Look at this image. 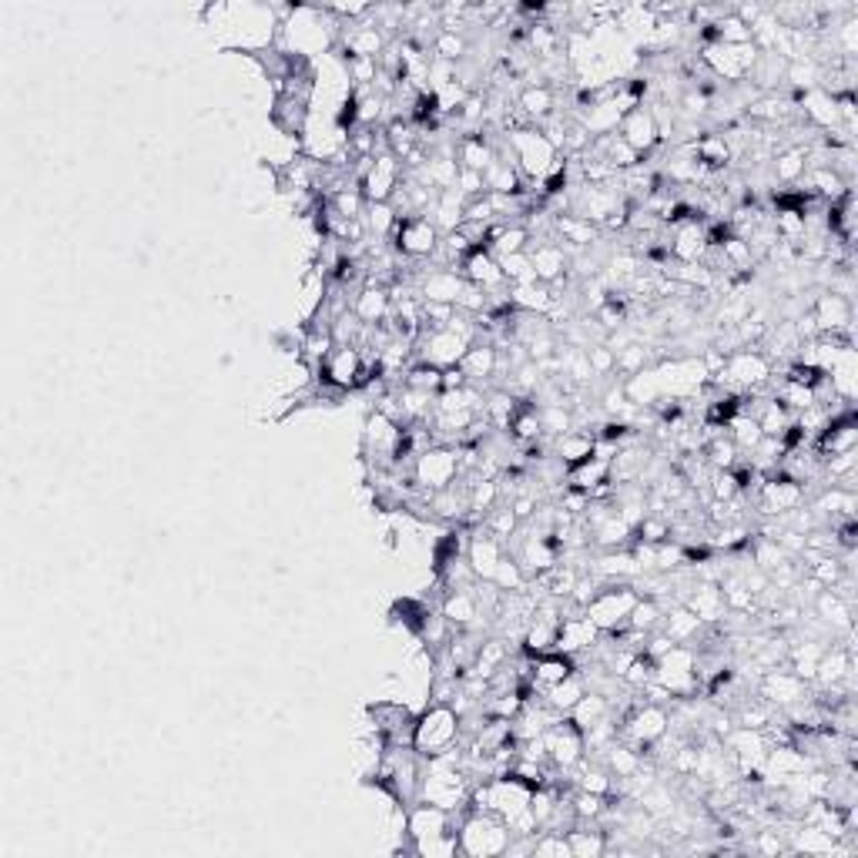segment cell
Instances as JSON below:
<instances>
[{"label": "cell", "instance_id": "cell-1", "mask_svg": "<svg viewBox=\"0 0 858 858\" xmlns=\"http://www.w3.org/2000/svg\"><path fill=\"white\" fill-rule=\"evenodd\" d=\"M460 852L473 855V858H493V855H507V848L513 842L507 822L493 812H473V805L466 802L460 808Z\"/></svg>", "mask_w": 858, "mask_h": 858}, {"label": "cell", "instance_id": "cell-29", "mask_svg": "<svg viewBox=\"0 0 858 858\" xmlns=\"http://www.w3.org/2000/svg\"><path fill=\"white\" fill-rule=\"evenodd\" d=\"M554 456L567 466V470H574V466L587 463L590 456H594V436L580 433V429H570V433L554 440Z\"/></svg>", "mask_w": 858, "mask_h": 858}, {"label": "cell", "instance_id": "cell-2", "mask_svg": "<svg viewBox=\"0 0 858 858\" xmlns=\"http://www.w3.org/2000/svg\"><path fill=\"white\" fill-rule=\"evenodd\" d=\"M510 155H513V165H517V171L523 178L530 181V185H540L543 178L554 171L560 161V151L554 148V141H550L537 125H527V128H513L510 138Z\"/></svg>", "mask_w": 858, "mask_h": 858}, {"label": "cell", "instance_id": "cell-23", "mask_svg": "<svg viewBox=\"0 0 858 858\" xmlns=\"http://www.w3.org/2000/svg\"><path fill=\"white\" fill-rule=\"evenodd\" d=\"M570 674H577V661L564 651H547L533 657V684H537V691L554 688V684L570 678Z\"/></svg>", "mask_w": 858, "mask_h": 858}, {"label": "cell", "instance_id": "cell-22", "mask_svg": "<svg viewBox=\"0 0 858 858\" xmlns=\"http://www.w3.org/2000/svg\"><path fill=\"white\" fill-rule=\"evenodd\" d=\"M383 51H386V34L376 24H352L342 34V54L346 57H373V61H379Z\"/></svg>", "mask_w": 858, "mask_h": 858}, {"label": "cell", "instance_id": "cell-41", "mask_svg": "<svg viewBox=\"0 0 858 858\" xmlns=\"http://www.w3.org/2000/svg\"><path fill=\"white\" fill-rule=\"evenodd\" d=\"M728 436L734 440L738 450H755V446L765 440V433H761L755 416H734L728 423Z\"/></svg>", "mask_w": 858, "mask_h": 858}, {"label": "cell", "instance_id": "cell-11", "mask_svg": "<svg viewBox=\"0 0 858 858\" xmlns=\"http://www.w3.org/2000/svg\"><path fill=\"white\" fill-rule=\"evenodd\" d=\"M758 694H761V701L771 704V708H791V704H802V701L812 698L808 681L798 678L791 667H771V671L761 674Z\"/></svg>", "mask_w": 858, "mask_h": 858}, {"label": "cell", "instance_id": "cell-42", "mask_svg": "<svg viewBox=\"0 0 858 858\" xmlns=\"http://www.w3.org/2000/svg\"><path fill=\"white\" fill-rule=\"evenodd\" d=\"M537 413H540V429H543V433L564 436V433H570V429H574V423H570V413L564 409V403H550V406L537 409Z\"/></svg>", "mask_w": 858, "mask_h": 858}, {"label": "cell", "instance_id": "cell-17", "mask_svg": "<svg viewBox=\"0 0 858 858\" xmlns=\"http://www.w3.org/2000/svg\"><path fill=\"white\" fill-rule=\"evenodd\" d=\"M527 259H530V269L537 275L540 282H560L567 275V252L554 245L550 238H537L533 245H527Z\"/></svg>", "mask_w": 858, "mask_h": 858}, {"label": "cell", "instance_id": "cell-15", "mask_svg": "<svg viewBox=\"0 0 858 858\" xmlns=\"http://www.w3.org/2000/svg\"><path fill=\"white\" fill-rule=\"evenodd\" d=\"M503 557H507L503 554V543L486 530H476L473 540L466 543V564L473 567L476 580H493Z\"/></svg>", "mask_w": 858, "mask_h": 858}, {"label": "cell", "instance_id": "cell-21", "mask_svg": "<svg viewBox=\"0 0 858 858\" xmlns=\"http://www.w3.org/2000/svg\"><path fill=\"white\" fill-rule=\"evenodd\" d=\"M389 309H393V292L383 289V285H362L356 302H352V312L362 326H383Z\"/></svg>", "mask_w": 858, "mask_h": 858}, {"label": "cell", "instance_id": "cell-10", "mask_svg": "<svg viewBox=\"0 0 858 858\" xmlns=\"http://www.w3.org/2000/svg\"><path fill=\"white\" fill-rule=\"evenodd\" d=\"M362 366H366V359H362V352L356 346H336L316 373L322 379V386L336 389V393H349L359 383Z\"/></svg>", "mask_w": 858, "mask_h": 858}, {"label": "cell", "instance_id": "cell-40", "mask_svg": "<svg viewBox=\"0 0 858 858\" xmlns=\"http://www.w3.org/2000/svg\"><path fill=\"white\" fill-rule=\"evenodd\" d=\"M396 222H399V215H396V208L389 205V202L366 205V212H362V225H366V232L376 235V238H389V235H393Z\"/></svg>", "mask_w": 858, "mask_h": 858}, {"label": "cell", "instance_id": "cell-4", "mask_svg": "<svg viewBox=\"0 0 858 858\" xmlns=\"http://www.w3.org/2000/svg\"><path fill=\"white\" fill-rule=\"evenodd\" d=\"M637 597L641 594L631 584H600V590L584 607V614L600 627V634H614L627 627V617H631Z\"/></svg>", "mask_w": 858, "mask_h": 858}, {"label": "cell", "instance_id": "cell-33", "mask_svg": "<svg viewBox=\"0 0 858 858\" xmlns=\"http://www.w3.org/2000/svg\"><path fill=\"white\" fill-rule=\"evenodd\" d=\"M825 654V644L822 641H802V644H791L788 647V667L798 674L802 681L812 684L815 681V671H818V661Z\"/></svg>", "mask_w": 858, "mask_h": 858}, {"label": "cell", "instance_id": "cell-28", "mask_svg": "<svg viewBox=\"0 0 858 858\" xmlns=\"http://www.w3.org/2000/svg\"><path fill=\"white\" fill-rule=\"evenodd\" d=\"M440 610L446 614V621L453 627H473L476 617H480V604H476V594L473 587H460V590H446L443 594V604Z\"/></svg>", "mask_w": 858, "mask_h": 858}, {"label": "cell", "instance_id": "cell-9", "mask_svg": "<svg viewBox=\"0 0 858 858\" xmlns=\"http://www.w3.org/2000/svg\"><path fill=\"white\" fill-rule=\"evenodd\" d=\"M758 61L755 44H708L704 47V64L714 71V78L745 81Z\"/></svg>", "mask_w": 858, "mask_h": 858}, {"label": "cell", "instance_id": "cell-44", "mask_svg": "<svg viewBox=\"0 0 858 858\" xmlns=\"http://www.w3.org/2000/svg\"><path fill=\"white\" fill-rule=\"evenodd\" d=\"M718 252L724 255V262H728L731 269H751V262H755V252H751V245L745 242V238H738V235H731Z\"/></svg>", "mask_w": 858, "mask_h": 858}, {"label": "cell", "instance_id": "cell-16", "mask_svg": "<svg viewBox=\"0 0 858 858\" xmlns=\"http://www.w3.org/2000/svg\"><path fill=\"white\" fill-rule=\"evenodd\" d=\"M617 131H621V141H627V145H631L641 158L657 145V141H661V135H657L654 111L644 108V104H641V108H634V111H627Z\"/></svg>", "mask_w": 858, "mask_h": 858}, {"label": "cell", "instance_id": "cell-14", "mask_svg": "<svg viewBox=\"0 0 858 858\" xmlns=\"http://www.w3.org/2000/svg\"><path fill=\"white\" fill-rule=\"evenodd\" d=\"M812 316L818 326V336H835V332L852 329V302L842 292H825L822 299L812 305Z\"/></svg>", "mask_w": 858, "mask_h": 858}, {"label": "cell", "instance_id": "cell-3", "mask_svg": "<svg viewBox=\"0 0 858 858\" xmlns=\"http://www.w3.org/2000/svg\"><path fill=\"white\" fill-rule=\"evenodd\" d=\"M460 741V714L453 704L433 701L423 714H416L413 728V751L419 758H436L443 751H450Z\"/></svg>", "mask_w": 858, "mask_h": 858}, {"label": "cell", "instance_id": "cell-45", "mask_svg": "<svg viewBox=\"0 0 858 858\" xmlns=\"http://www.w3.org/2000/svg\"><path fill=\"white\" fill-rule=\"evenodd\" d=\"M433 51H436V57H440V61H446V64H460L463 57H466V41H463L460 34L440 31V37L433 41Z\"/></svg>", "mask_w": 858, "mask_h": 858}, {"label": "cell", "instance_id": "cell-18", "mask_svg": "<svg viewBox=\"0 0 858 858\" xmlns=\"http://www.w3.org/2000/svg\"><path fill=\"white\" fill-rule=\"evenodd\" d=\"M463 289H466V279L460 275V269H436V272H429L419 279V299L423 302L456 305Z\"/></svg>", "mask_w": 858, "mask_h": 858}, {"label": "cell", "instance_id": "cell-43", "mask_svg": "<svg viewBox=\"0 0 858 858\" xmlns=\"http://www.w3.org/2000/svg\"><path fill=\"white\" fill-rule=\"evenodd\" d=\"M533 858H570V845L564 832H543L533 838Z\"/></svg>", "mask_w": 858, "mask_h": 858}, {"label": "cell", "instance_id": "cell-36", "mask_svg": "<svg viewBox=\"0 0 858 858\" xmlns=\"http://www.w3.org/2000/svg\"><path fill=\"white\" fill-rule=\"evenodd\" d=\"M567 845H570V858H600L607 848V835L604 832H590V828H567Z\"/></svg>", "mask_w": 858, "mask_h": 858}, {"label": "cell", "instance_id": "cell-8", "mask_svg": "<svg viewBox=\"0 0 858 858\" xmlns=\"http://www.w3.org/2000/svg\"><path fill=\"white\" fill-rule=\"evenodd\" d=\"M393 252L406 255V259H429L440 249V228H436L429 218H399L393 235Z\"/></svg>", "mask_w": 858, "mask_h": 858}, {"label": "cell", "instance_id": "cell-7", "mask_svg": "<svg viewBox=\"0 0 858 858\" xmlns=\"http://www.w3.org/2000/svg\"><path fill=\"white\" fill-rule=\"evenodd\" d=\"M399 178H403V161L393 151H379L376 158H369V165L362 168L359 178V192L366 198V205L389 202L399 188Z\"/></svg>", "mask_w": 858, "mask_h": 858}, {"label": "cell", "instance_id": "cell-35", "mask_svg": "<svg viewBox=\"0 0 858 858\" xmlns=\"http://www.w3.org/2000/svg\"><path fill=\"white\" fill-rule=\"evenodd\" d=\"M493 158H497V151H493V145L483 135H466L460 141V168L480 171L483 175V171L493 165Z\"/></svg>", "mask_w": 858, "mask_h": 858}, {"label": "cell", "instance_id": "cell-32", "mask_svg": "<svg viewBox=\"0 0 858 858\" xmlns=\"http://www.w3.org/2000/svg\"><path fill=\"white\" fill-rule=\"evenodd\" d=\"M694 161L701 165V171H724L731 161V145L724 135H704L701 141H694Z\"/></svg>", "mask_w": 858, "mask_h": 858}, {"label": "cell", "instance_id": "cell-34", "mask_svg": "<svg viewBox=\"0 0 858 858\" xmlns=\"http://www.w3.org/2000/svg\"><path fill=\"white\" fill-rule=\"evenodd\" d=\"M838 838H832L825 828L818 825H802L798 832H791V852H805V855H832L838 852Z\"/></svg>", "mask_w": 858, "mask_h": 858}, {"label": "cell", "instance_id": "cell-12", "mask_svg": "<svg viewBox=\"0 0 858 858\" xmlns=\"http://www.w3.org/2000/svg\"><path fill=\"white\" fill-rule=\"evenodd\" d=\"M597 641H600V627L590 621L584 610H580L577 617H560L554 651H564V654H570V657H577V654H584V651H594Z\"/></svg>", "mask_w": 858, "mask_h": 858}, {"label": "cell", "instance_id": "cell-30", "mask_svg": "<svg viewBox=\"0 0 858 858\" xmlns=\"http://www.w3.org/2000/svg\"><path fill=\"white\" fill-rule=\"evenodd\" d=\"M584 694H587V681L580 678V671H577V674H570V678H564L560 684H554V688L543 691V701H547L557 714H570Z\"/></svg>", "mask_w": 858, "mask_h": 858}, {"label": "cell", "instance_id": "cell-13", "mask_svg": "<svg viewBox=\"0 0 858 858\" xmlns=\"http://www.w3.org/2000/svg\"><path fill=\"white\" fill-rule=\"evenodd\" d=\"M460 275L470 285H476V289H483V292H497V289L507 285L500 262L493 259L486 245H473V249L466 252V259L460 262Z\"/></svg>", "mask_w": 858, "mask_h": 858}, {"label": "cell", "instance_id": "cell-20", "mask_svg": "<svg viewBox=\"0 0 858 858\" xmlns=\"http://www.w3.org/2000/svg\"><path fill=\"white\" fill-rule=\"evenodd\" d=\"M460 369H463V376L470 379V386L490 383V379L497 376V369H500L497 346H493V342H473V346L466 349V356L460 359Z\"/></svg>", "mask_w": 858, "mask_h": 858}, {"label": "cell", "instance_id": "cell-6", "mask_svg": "<svg viewBox=\"0 0 858 858\" xmlns=\"http://www.w3.org/2000/svg\"><path fill=\"white\" fill-rule=\"evenodd\" d=\"M768 376H771L768 356H761L758 349H741L724 359V369L718 376H711V383L741 389V393H758V389L768 383Z\"/></svg>", "mask_w": 858, "mask_h": 858}, {"label": "cell", "instance_id": "cell-26", "mask_svg": "<svg viewBox=\"0 0 858 858\" xmlns=\"http://www.w3.org/2000/svg\"><path fill=\"white\" fill-rule=\"evenodd\" d=\"M815 610L822 617V624L832 627V631H852V600L835 594L832 587H822L815 594Z\"/></svg>", "mask_w": 858, "mask_h": 858}, {"label": "cell", "instance_id": "cell-19", "mask_svg": "<svg viewBox=\"0 0 858 858\" xmlns=\"http://www.w3.org/2000/svg\"><path fill=\"white\" fill-rule=\"evenodd\" d=\"M681 604L688 607L694 617H701L704 624H721L724 614H728V604H724V590H721V584H711V580H704V584H694L691 594L684 597Z\"/></svg>", "mask_w": 858, "mask_h": 858}, {"label": "cell", "instance_id": "cell-39", "mask_svg": "<svg viewBox=\"0 0 858 858\" xmlns=\"http://www.w3.org/2000/svg\"><path fill=\"white\" fill-rule=\"evenodd\" d=\"M805 168H808V151H805V148H785V151H778V158H775V181H781V185H795V181L805 175Z\"/></svg>", "mask_w": 858, "mask_h": 858}, {"label": "cell", "instance_id": "cell-31", "mask_svg": "<svg viewBox=\"0 0 858 858\" xmlns=\"http://www.w3.org/2000/svg\"><path fill=\"white\" fill-rule=\"evenodd\" d=\"M507 661H510L507 641H503V637H490V641H483L480 647H476V657H473V667H470V671L490 681L493 674H497Z\"/></svg>", "mask_w": 858, "mask_h": 858}, {"label": "cell", "instance_id": "cell-38", "mask_svg": "<svg viewBox=\"0 0 858 858\" xmlns=\"http://www.w3.org/2000/svg\"><path fill=\"white\" fill-rule=\"evenodd\" d=\"M554 232L564 238V242L577 245V249H587V245H594V238H597V225L587 222V218H580V215H560L554 222Z\"/></svg>", "mask_w": 858, "mask_h": 858}, {"label": "cell", "instance_id": "cell-48", "mask_svg": "<svg viewBox=\"0 0 858 858\" xmlns=\"http://www.w3.org/2000/svg\"><path fill=\"white\" fill-rule=\"evenodd\" d=\"M587 362H590V369H594V376L614 373V349H610V346H590L587 349Z\"/></svg>", "mask_w": 858, "mask_h": 858}, {"label": "cell", "instance_id": "cell-37", "mask_svg": "<svg viewBox=\"0 0 858 858\" xmlns=\"http://www.w3.org/2000/svg\"><path fill=\"white\" fill-rule=\"evenodd\" d=\"M520 111L527 114L530 121H547L554 114V91L547 84H533V88H523L520 91Z\"/></svg>", "mask_w": 858, "mask_h": 858}, {"label": "cell", "instance_id": "cell-46", "mask_svg": "<svg viewBox=\"0 0 858 858\" xmlns=\"http://www.w3.org/2000/svg\"><path fill=\"white\" fill-rule=\"evenodd\" d=\"M738 493H741V486H738V480H734L731 470H714L711 473V497L718 503L738 500Z\"/></svg>", "mask_w": 858, "mask_h": 858}, {"label": "cell", "instance_id": "cell-27", "mask_svg": "<svg viewBox=\"0 0 858 858\" xmlns=\"http://www.w3.org/2000/svg\"><path fill=\"white\" fill-rule=\"evenodd\" d=\"M530 228L527 225H493L490 228V242H486V249H490V255L493 259H507V255H520V252H527V245H530Z\"/></svg>", "mask_w": 858, "mask_h": 858}, {"label": "cell", "instance_id": "cell-24", "mask_svg": "<svg viewBox=\"0 0 858 858\" xmlns=\"http://www.w3.org/2000/svg\"><path fill=\"white\" fill-rule=\"evenodd\" d=\"M701 631H704V621H701V617H694L684 604L664 610V617H661V634L667 637V641L688 644V647H691V641H698Z\"/></svg>", "mask_w": 858, "mask_h": 858}, {"label": "cell", "instance_id": "cell-49", "mask_svg": "<svg viewBox=\"0 0 858 858\" xmlns=\"http://www.w3.org/2000/svg\"><path fill=\"white\" fill-rule=\"evenodd\" d=\"M758 848H761V852H768V855L785 852V845H781V838H775V832H761L758 835Z\"/></svg>", "mask_w": 858, "mask_h": 858}, {"label": "cell", "instance_id": "cell-5", "mask_svg": "<svg viewBox=\"0 0 858 858\" xmlns=\"http://www.w3.org/2000/svg\"><path fill=\"white\" fill-rule=\"evenodd\" d=\"M463 473V463H460V450L456 446H429L423 456H416L413 463V483L423 486V490L436 493V490H446L460 480Z\"/></svg>", "mask_w": 858, "mask_h": 858}, {"label": "cell", "instance_id": "cell-47", "mask_svg": "<svg viewBox=\"0 0 858 858\" xmlns=\"http://www.w3.org/2000/svg\"><path fill=\"white\" fill-rule=\"evenodd\" d=\"M456 188H460V192L466 195V202H470V198L486 195L483 175H480V171H470V168H460V175H456Z\"/></svg>", "mask_w": 858, "mask_h": 858}, {"label": "cell", "instance_id": "cell-25", "mask_svg": "<svg viewBox=\"0 0 858 858\" xmlns=\"http://www.w3.org/2000/svg\"><path fill=\"white\" fill-rule=\"evenodd\" d=\"M671 255L678 262H701L708 255V235H704L701 222H681L674 228Z\"/></svg>", "mask_w": 858, "mask_h": 858}]
</instances>
